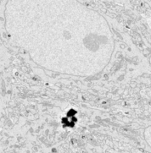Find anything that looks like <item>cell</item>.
<instances>
[{
	"instance_id": "cell-1",
	"label": "cell",
	"mask_w": 151,
	"mask_h": 153,
	"mask_svg": "<svg viewBox=\"0 0 151 153\" xmlns=\"http://www.w3.org/2000/svg\"><path fill=\"white\" fill-rule=\"evenodd\" d=\"M147 140H148V142L150 143V145L151 146V130H150V132L148 131L146 133Z\"/></svg>"
}]
</instances>
